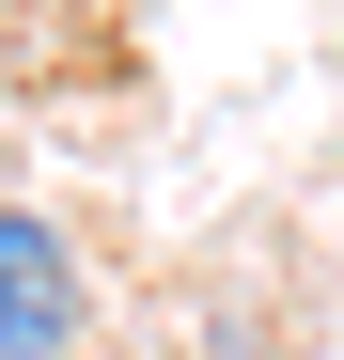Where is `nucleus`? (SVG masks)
<instances>
[{"label": "nucleus", "instance_id": "nucleus-1", "mask_svg": "<svg viewBox=\"0 0 344 360\" xmlns=\"http://www.w3.org/2000/svg\"><path fill=\"white\" fill-rule=\"evenodd\" d=\"M94 329V282H79V235L0 204V360H63Z\"/></svg>", "mask_w": 344, "mask_h": 360}]
</instances>
